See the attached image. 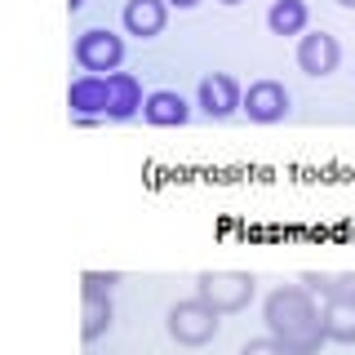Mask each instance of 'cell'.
Listing matches in <instances>:
<instances>
[{"instance_id":"cell-1","label":"cell","mask_w":355,"mask_h":355,"mask_svg":"<svg viewBox=\"0 0 355 355\" xmlns=\"http://www.w3.org/2000/svg\"><path fill=\"white\" fill-rule=\"evenodd\" d=\"M266 333L280 338L293 355H320V347L329 342L324 333V311L315 306V293L306 284H280L266 293L262 306Z\"/></svg>"},{"instance_id":"cell-2","label":"cell","mask_w":355,"mask_h":355,"mask_svg":"<svg viewBox=\"0 0 355 355\" xmlns=\"http://www.w3.org/2000/svg\"><path fill=\"white\" fill-rule=\"evenodd\" d=\"M164 329L178 347H209L222 329V315L205 297H187V302H173L169 315H164Z\"/></svg>"},{"instance_id":"cell-3","label":"cell","mask_w":355,"mask_h":355,"mask_svg":"<svg viewBox=\"0 0 355 355\" xmlns=\"http://www.w3.org/2000/svg\"><path fill=\"white\" fill-rule=\"evenodd\" d=\"M253 293H258V280L249 271H200V280H196V297H205L218 315L244 311L253 302Z\"/></svg>"},{"instance_id":"cell-4","label":"cell","mask_w":355,"mask_h":355,"mask_svg":"<svg viewBox=\"0 0 355 355\" xmlns=\"http://www.w3.org/2000/svg\"><path fill=\"white\" fill-rule=\"evenodd\" d=\"M71 58L89 76H111V71H120V62H125V40H120L116 31H107V27H89V31L76 36Z\"/></svg>"},{"instance_id":"cell-5","label":"cell","mask_w":355,"mask_h":355,"mask_svg":"<svg viewBox=\"0 0 355 355\" xmlns=\"http://www.w3.org/2000/svg\"><path fill=\"white\" fill-rule=\"evenodd\" d=\"M196 107L205 111L209 120H227V116H236V111H244V89H240L236 76L209 71L196 89Z\"/></svg>"},{"instance_id":"cell-6","label":"cell","mask_w":355,"mask_h":355,"mask_svg":"<svg viewBox=\"0 0 355 355\" xmlns=\"http://www.w3.org/2000/svg\"><path fill=\"white\" fill-rule=\"evenodd\" d=\"M338 62H342L338 36H329V31H306V36H297V67H302L311 80L333 76V71H338Z\"/></svg>"},{"instance_id":"cell-7","label":"cell","mask_w":355,"mask_h":355,"mask_svg":"<svg viewBox=\"0 0 355 355\" xmlns=\"http://www.w3.org/2000/svg\"><path fill=\"white\" fill-rule=\"evenodd\" d=\"M288 107H293V98L280 80H253L244 89V116L253 125H275V120L288 116Z\"/></svg>"},{"instance_id":"cell-8","label":"cell","mask_w":355,"mask_h":355,"mask_svg":"<svg viewBox=\"0 0 355 355\" xmlns=\"http://www.w3.org/2000/svg\"><path fill=\"white\" fill-rule=\"evenodd\" d=\"M67 107H71V116L107 120V111H111V80H107V76L80 71L71 80V89H67Z\"/></svg>"},{"instance_id":"cell-9","label":"cell","mask_w":355,"mask_h":355,"mask_svg":"<svg viewBox=\"0 0 355 355\" xmlns=\"http://www.w3.org/2000/svg\"><path fill=\"white\" fill-rule=\"evenodd\" d=\"M142 120L155 129H178L191 120V103H187L178 89H151L147 94V107H142Z\"/></svg>"},{"instance_id":"cell-10","label":"cell","mask_w":355,"mask_h":355,"mask_svg":"<svg viewBox=\"0 0 355 355\" xmlns=\"http://www.w3.org/2000/svg\"><path fill=\"white\" fill-rule=\"evenodd\" d=\"M169 22V0H129L125 5V31L138 40H155Z\"/></svg>"},{"instance_id":"cell-11","label":"cell","mask_w":355,"mask_h":355,"mask_svg":"<svg viewBox=\"0 0 355 355\" xmlns=\"http://www.w3.org/2000/svg\"><path fill=\"white\" fill-rule=\"evenodd\" d=\"M111 111L107 120H133L142 107H147V98H142V80L133 71H111Z\"/></svg>"},{"instance_id":"cell-12","label":"cell","mask_w":355,"mask_h":355,"mask_svg":"<svg viewBox=\"0 0 355 355\" xmlns=\"http://www.w3.org/2000/svg\"><path fill=\"white\" fill-rule=\"evenodd\" d=\"M306 22H311L306 0H271V9H266L271 36H306Z\"/></svg>"},{"instance_id":"cell-13","label":"cell","mask_w":355,"mask_h":355,"mask_svg":"<svg viewBox=\"0 0 355 355\" xmlns=\"http://www.w3.org/2000/svg\"><path fill=\"white\" fill-rule=\"evenodd\" d=\"M111 320H116V311H111V293H85L80 297V338L85 342H98L111 329Z\"/></svg>"},{"instance_id":"cell-14","label":"cell","mask_w":355,"mask_h":355,"mask_svg":"<svg viewBox=\"0 0 355 355\" xmlns=\"http://www.w3.org/2000/svg\"><path fill=\"white\" fill-rule=\"evenodd\" d=\"M240 355H293V351H288L280 338H271V333H266V338H249L240 347Z\"/></svg>"},{"instance_id":"cell-15","label":"cell","mask_w":355,"mask_h":355,"mask_svg":"<svg viewBox=\"0 0 355 355\" xmlns=\"http://www.w3.org/2000/svg\"><path fill=\"white\" fill-rule=\"evenodd\" d=\"M85 293H111V284H120V271H85Z\"/></svg>"},{"instance_id":"cell-16","label":"cell","mask_w":355,"mask_h":355,"mask_svg":"<svg viewBox=\"0 0 355 355\" xmlns=\"http://www.w3.org/2000/svg\"><path fill=\"white\" fill-rule=\"evenodd\" d=\"M200 0H169V9H196Z\"/></svg>"},{"instance_id":"cell-17","label":"cell","mask_w":355,"mask_h":355,"mask_svg":"<svg viewBox=\"0 0 355 355\" xmlns=\"http://www.w3.org/2000/svg\"><path fill=\"white\" fill-rule=\"evenodd\" d=\"M89 5V0H67V9H71V14H76V9H85Z\"/></svg>"},{"instance_id":"cell-18","label":"cell","mask_w":355,"mask_h":355,"mask_svg":"<svg viewBox=\"0 0 355 355\" xmlns=\"http://www.w3.org/2000/svg\"><path fill=\"white\" fill-rule=\"evenodd\" d=\"M338 5H342V9H355V0H338Z\"/></svg>"},{"instance_id":"cell-19","label":"cell","mask_w":355,"mask_h":355,"mask_svg":"<svg viewBox=\"0 0 355 355\" xmlns=\"http://www.w3.org/2000/svg\"><path fill=\"white\" fill-rule=\"evenodd\" d=\"M218 5H244V0H218Z\"/></svg>"}]
</instances>
